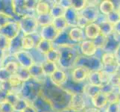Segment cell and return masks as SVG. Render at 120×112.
<instances>
[{
  "instance_id": "cell-1",
  "label": "cell",
  "mask_w": 120,
  "mask_h": 112,
  "mask_svg": "<svg viewBox=\"0 0 120 112\" xmlns=\"http://www.w3.org/2000/svg\"><path fill=\"white\" fill-rule=\"evenodd\" d=\"M75 45H61L56 46L60 51V59L57 63L59 67L67 70H72L76 66L81 54L78 52L79 49H78Z\"/></svg>"
},
{
  "instance_id": "cell-2",
  "label": "cell",
  "mask_w": 120,
  "mask_h": 112,
  "mask_svg": "<svg viewBox=\"0 0 120 112\" xmlns=\"http://www.w3.org/2000/svg\"><path fill=\"white\" fill-rule=\"evenodd\" d=\"M43 85L31 78L28 81L23 83L19 96L32 104L42 93Z\"/></svg>"
},
{
  "instance_id": "cell-3",
  "label": "cell",
  "mask_w": 120,
  "mask_h": 112,
  "mask_svg": "<svg viewBox=\"0 0 120 112\" xmlns=\"http://www.w3.org/2000/svg\"><path fill=\"white\" fill-rule=\"evenodd\" d=\"M19 26L21 33L24 36L33 35L37 33L39 26L34 15H26L19 19Z\"/></svg>"
},
{
  "instance_id": "cell-4",
  "label": "cell",
  "mask_w": 120,
  "mask_h": 112,
  "mask_svg": "<svg viewBox=\"0 0 120 112\" xmlns=\"http://www.w3.org/2000/svg\"><path fill=\"white\" fill-rule=\"evenodd\" d=\"M86 98L82 92L72 93L68 103V108L72 112H83L87 108Z\"/></svg>"
},
{
  "instance_id": "cell-5",
  "label": "cell",
  "mask_w": 120,
  "mask_h": 112,
  "mask_svg": "<svg viewBox=\"0 0 120 112\" xmlns=\"http://www.w3.org/2000/svg\"><path fill=\"white\" fill-rule=\"evenodd\" d=\"M76 66H82L88 68L90 71H101L102 70V64L100 57L93 56L86 57L80 55L78 58Z\"/></svg>"
},
{
  "instance_id": "cell-6",
  "label": "cell",
  "mask_w": 120,
  "mask_h": 112,
  "mask_svg": "<svg viewBox=\"0 0 120 112\" xmlns=\"http://www.w3.org/2000/svg\"><path fill=\"white\" fill-rule=\"evenodd\" d=\"M98 5L99 3H92V2L88 1V5L80 12V14L86 18L90 23H96L101 15Z\"/></svg>"
},
{
  "instance_id": "cell-7",
  "label": "cell",
  "mask_w": 120,
  "mask_h": 112,
  "mask_svg": "<svg viewBox=\"0 0 120 112\" xmlns=\"http://www.w3.org/2000/svg\"><path fill=\"white\" fill-rule=\"evenodd\" d=\"M13 57H14L15 61H17L20 67L26 69H28L31 66L35 63V61L31 52L29 51L24 50V49L14 54Z\"/></svg>"
},
{
  "instance_id": "cell-8",
  "label": "cell",
  "mask_w": 120,
  "mask_h": 112,
  "mask_svg": "<svg viewBox=\"0 0 120 112\" xmlns=\"http://www.w3.org/2000/svg\"><path fill=\"white\" fill-rule=\"evenodd\" d=\"M90 72V70L85 67L75 66L71 70L70 76H71V79L73 82L80 84V83H83L88 79Z\"/></svg>"
},
{
  "instance_id": "cell-9",
  "label": "cell",
  "mask_w": 120,
  "mask_h": 112,
  "mask_svg": "<svg viewBox=\"0 0 120 112\" xmlns=\"http://www.w3.org/2000/svg\"><path fill=\"white\" fill-rule=\"evenodd\" d=\"M21 34L18 21H13L0 28V35L6 37L10 40H14Z\"/></svg>"
},
{
  "instance_id": "cell-10",
  "label": "cell",
  "mask_w": 120,
  "mask_h": 112,
  "mask_svg": "<svg viewBox=\"0 0 120 112\" xmlns=\"http://www.w3.org/2000/svg\"><path fill=\"white\" fill-rule=\"evenodd\" d=\"M80 54L83 56L93 57L96 56L98 49L93 40L86 39L78 46Z\"/></svg>"
},
{
  "instance_id": "cell-11",
  "label": "cell",
  "mask_w": 120,
  "mask_h": 112,
  "mask_svg": "<svg viewBox=\"0 0 120 112\" xmlns=\"http://www.w3.org/2000/svg\"><path fill=\"white\" fill-rule=\"evenodd\" d=\"M41 39L50 41L54 43L59 37L60 33L53 26V25H49L44 27H41L39 32Z\"/></svg>"
},
{
  "instance_id": "cell-12",
  "label": "cell",
  "mask_w": 120,
  "mask_h": 112,
  "mask_svg": "<svg viewBox=\"0 0 120 112\" xmlns=\"http://www.w3.org/2000/svg\"><path fill=\"white\" fill-rule=\"evenodd\" d=\"M49 78L52 85L59 88H63L68 81V75L65 70L58 67Z\"/></svg>"
},
{
  "instance_id": "cell-13",
  "label": "cell",
  "mask_w": 120,
  "mask_h": 112,
  "mask_svg": "<svg viewBox=\"0 0 120 112\" xmlns=\"http://www.w3.org/2000/svg\"><path fill=\"white\" fill-rule=\"evenodd\" d=\"M28 71L30 73L32 79L40 82L41 84H44L46 76H45L43 73L42 64L40 63H34L28 68Z\"/></svg>"
},
{
  "instance_id": "cell-14",
  "label": "cell",
  "mask_w": 120,
  "mask_h": 112,
  "mask_svg": "<svg viewBox=\"0 0 120 112\" xmlns=\"http://www.w3.org/2000/svg\"><path fill=\"white\" fill-rule=\"evenodd\" d=\"M68 35L69 40L72 41L74 44L81 43L84 40L86 39L85 36L84 30L78 27L69 28Z\"/></svg>"
},
{
  "instance_id": "cell-15",
  "label": "cell",
  "mask_w": 120,
  "mask_h": 112,
  "mask_svg": "<svg viewBox=\"0 0 120 112\" xmlns=\"http://www.w3.org/2000/svg\"><path fill=\"white\" fill-rule=\"evenodd\" d=\"M12 4H13L14 12L18 19L26 15H34V14H32L27 10V8L25 6V1L14 0V1H12Z\"/></svg>"
},
{
  "instance_id": "cell-16",
  "label": "cell",
  "mask_w": 120,
  "mask_h": 112,
  "mask_svg": "<svg viewBox=\"0 0 120 112\" xmlns=\"http://www.w3.org/2000/svg\"><path fill=\"white\" fill-rule=\"evenodd\" d=\"M79 16H80L79 12L75 10L72 7L65 11L64 16L65 19L67 20L69 28L77 27L78 19V17H79Z\"/></svg>"
},
{
  "instance_id": "cell-17",
  "label": "cell",
  "mask_w": 120,
  "mask_h": 112,
  "mask_svg": "<svg viewBox=\"0 0 120 112\" xmlns=\"http://www.w3.org/2000/svg\"><path fill=\"white\" fill-rule=\"evenodd\" d=\"M120 44V37L113 33L109 37H107V43L103 52H113L116 50L119 45Z\"/></svg>"
},
{
  "instance_id": "cell-18",
  "label": "cell",
  "mask_w": 120,
  "mask_h": 112,
  "mask_svg": "<svg viewBox=\"0 0 120 112\" xmlns=\"http://www.w3.org/2000/svg\"><path fill=\"white\" fill-rule=\"evenodd\" d=\"M91 102L94 108L98 110H101L105 108L108 105V99L107 96L103 92H99L96 96L91 99Z\"/></svg>"
},
{
  "instance_id": "cell-19",
  "label": "cell",
  "mask_w": 120,
  "mask_h": 112,
  "mask_svg": "<svg viewBox=\"0 0 120 112\" xmlns=\"http://www.w3.org/2000/svg\"><path fill=\"white\" fill-rule=\"evenodd\" d=\"M22 37L23 35L21 33L18 37H16L14 40H11L9 48H8L7 51L8 56H13L14 54L22 50Z\"/></svg>"
},
{
  "instance_id": "cell-20",
  "label": "cell",
  "mask_w": 120,
  "mask_h": 112,
  "mask_svg": "<svg viewBox=\"0 0 120 112\" xmlns=\"http://www.w3.org/2000/svg\"><path fill=\"white\" fill-rule=\"evenodd\" d=\"M84 33L86 39L95 40L101 35L100 27L97 23H91L84 28Z\"/></svg>"
},
{
  "instance_id": "cell-21",
  "label": "cell",
  "mask_w": 120,
  "mask_h": 112,
  "mask_svg": "<svg viewBox=\"0 0 120 112\" xmlns=\"http://www.w3.org/2000/svg\"><path fill=\"white\" fill-rule=\"evenodd\" d=\"M53 48H55V45H54L52 42H50V41L45 40L43 39H40L39 40V42L37 43L35 49L40 55L45 56Z\"/></svg>"
},
{
  "instance_id": "cell-22",
  "label": "cell",
  "mask_w": 120,
  "mask_h": 112,
  "mask_svg": "<svg viewBox=\"0 0 120 112\" xmlns=\"http://www.w3.org/2000/svg\"><path fill=\"white\" fill-rule=\"evenodd\" d=\"M98 9L101 15L107 16L116 9V8L114 2L110 1V0H103L99 3Z\"/></svg>"
},
{
  "instance_id": "cell-23",
  "label": "cell",
  "mask_w": 120,
  "mask_h": 112,
  "mask_svg": "<svg viewBox=\"0 0 120 112\" xmlns=\"http://www.w3.org/2000/svg\"><path fill=\"white\" fill-rule=\"evenodd\" d=\"M101 61L102 64V67H110V66H114V65H119L114 53L113 52H103L101 55L100 57Z\"/></svg>"
},
{
  "instance_id": "cell-24",
  "label": "cell",
  "mask_w": 120,
  "mask_h": 112,
  "mask_svg": "<svg viewBox=\"0 0 120 112\" xmlns=\"http://www.w3.org/2000/svg\"><path fill=\"white\" fill-rule=\"evenodd\" d=\"M99 92H101V87L95 86L89 83L85 84L82 88V93L84 94L86 97H88L90 99L96 96Z\"/></svg>"
},
{
  "instance_id": "cell-25",
  "label": "cell",
  "mask_w": 120,
  "mask_h": 112,
  "mask_svg": "<svg viewBox=\"0 0 120 112\" xmlns=\"http://www.w3.org/2000/svg\"><path fill=\"white\" fill-rule=\"evenodd\" d=\"M41 64H42V67H43V70L45 76L49 78L59 67L58 64L57 63H54V62L49 61L46 60L43 61L42 63H41Z\"/></svg>"
},
{
  "instance_id": "cell-26",
  "label": "cell",
  "mask_w": 120,
  "mask_h": 112,
  "mask_svg": "<svg viewBox=\"0 0 120 112\" xmlns=\"http://www.w3.org/2000/svg\"><path fill=\"white\" fill-rule=\"evenodd\" d=\"M51 6L52 3H50V2L38 1L35 9V14H37V16H40L50 14Z\"/></svg>"
},
{
  "instance_id": "cell-27",
  "label": "cell",
  "mask_w": 120,
  "mask_h": 112,
  "mask_svg": "<svg viewBox=\"0 0 120 112\" xmlns=\"http://www.w3.org/2000/svg\"><path fill=\"white\" fill-rule=\"evenodd\" d=\"M38 42L36 41L34 35H28L22 37V49L26 51H31L36 47Z\"/></svg>"
},
{
  "instance_id": "cell-28",
  "label": "cell",
  "mask_w": 120,
  "mask_h": 112,
  "mask_svg": "<svg viewBox=\"0 0 120 112\" xmlns=\"http://www.w3.org/2000/svg\"><path fill=\"white\" fill-rule=\"evenodd\" d=\"M98 24L99 25V27H100L101 35L105 37H109L114 33L113 25L110 23L108 21H107V19L101 23H98Z\"/></svg>"
},
{
  "instance_id": "cell-29",
  "label": "cell",
  "mask_w": 120,
  "mask_h": 112,
  "mask_svg": "<svg viewBox=\"0 0 120 112\" xmlns=\"http://www.w3.org/2000/svg\"><path fill=\"white\" fill-rule=\"evenodd\" d=\"M0 12H2V13H5L8 15H10L14 18L16 17L14 12V8H13L12 1H0Z\"/></svg>"
},
{
  "instance_id": "cell-30",
  "label": "cell",
  "mask_w": 120,
  "mask_h": 112,
  "mask_svg": "<svg viewBox=\"0 0 120 112\" xmlns=\"http://www.w3.org/2000/svg\"><path fill=\"white\" fill-rule=\"evenodd\" d=\"M53 2L54 3H52L51 10H50V14L53 17V19L64 16L66 10L59 5L58 1Z\"/></svg>"
},
{
  "instance_id": "cell-31",
  "label": "cell",
  "mask_w": 120,
  "mask_h": 112,
  "mask_svg": "<svg viewBox=\"0 0 120 112\" xmlns=\"http://www.w3.org/2000/svg\"><path fill=\"white\" fill-rule=\"evenodd\" d=\"M52 25L60 33L67 31V28H69L68 24L67 23V20L65 19L64 16H61V17L54 19Z\"/></svg>"
},
{
  "instance_id": "cell-32",
  "label": "cell",
  "mask_w": 120,
  "mask_h": 112,
  "mask_svg": "<svg viewBox=\"0 0 120 112\" xmlns=\"http://www.w3.org/2000/svg\"><path fill=\"white\" fill-rule=\"evenodd\" d=\"M87 83L95 86L101 87L102 86V81L101 78L100 71H91L90 76L87 79Z\"/></svg>"
},
{
  "instance_id": "cell-33",
  "label": "cell",
  "mask_w": 120,
  "mask_h": 112,
  "mask_svg": "<svg viewBox=\"0 0 120 112\" xmlns=\"http://www.w3.org/2000/svg\"><path fill=\"white\" fill-rule=\"evenodd\" d=\"M37 16V21H38L39 27H44L46 26L52 25L53 23V17L51 16L50 14L36 16Z\"/></svg>"
},
{
  "instance_id": "cell-34",
  "label": "cell",
  "mask_w": 120,
  "mask_h": 112,
  "mask_svg": "<svg viewBox=\"0 0 120 112\" xmlns=\"http://www.w3.org/2000/svg\"><path fill=\"white\" fill-rule=\"evenodd\" d=\"M60 59V51L59 49L55 47L52 49H51L46 55H45V60L52 61L54 63H58Z\"/></svg>"
},
{
  "instance_id": "cell-35",
  "label": "cell",
  "mask_w": 120,
  "mask_h": 112,
  "mask_svg": "<svg viewBox=\"0 0 120 112\" xmlns=\"http://www.w3.org/2000/svg\"><path fill=\"white\" fill-rule=\"evenodd\" d=\"M30 105H31V104L29 102L19 96V99L16 100V102L14 103V105L13 106H14V108L15 111L22 112L28 106H29Z\"/></svg>"
},
{
  "instance_id": "cell-36",
  "label": "cell",
  "mask_w": 120,
  "mask_h": 112,
  "mask_svg": "<svg viewBox=\"0 0 120 112\" xmlns=\"http://www.w3.org/2000/svg\"><path fill=\"white\" fill-rule=\"evenodd\" d=\"M16 76L22 83L27 82L31 79V76L30 75L29 71H28V69L24 68L22 67H19V70L16 74Z\"/></svg>"
},
{
  "instance_id": "cell-37",
  "label": "cell",
  "mask_w": 120,
  "mask_h": 112,
  "mask_svg": "<svg viewBox=\"0 0 120 112\" xmlns=\"http://www.w3.org/2000/svg\"><path fill=\"white\" fill-rule=\"evenodd\" d=\"M4 67H5L11 75L14 76V75L16 74V73H17V71L20 67V66L16 61H9L5 64Z\"/></svg>"
},
{
  "instance_id": "cell-38",
  "label": "cell",
  "mask_w": 120,
  "mask_h": 112,
  "mask_svg": "<svg viewBox=\"0 0 120 112\" xmlns=\"http://www.w3.org/2000/svg\"><path fill=\"white\" fill-rule=\"evenodd\" d=\"M106 19L107 21H108L112 25H114L116 23H117L118 22L120 21V13L119 11L116 9L113 11H112L111 13H110L108 15L106 16Z\"/></svg>"
},
{
  "instance_id": "cell-39",
  "label": "cell",
  "mask_w": 120,
  "mask_h": 112,
  "mask_svg": "<svg viewBox=\"0 0 120 112\" xmlns=\"http://www.w3.org/2000/svg\"><path fill=\"white\" fill-rule=\"evenodd\" d=\"M13 21H18V20L10 15L0 12V28L5 26L7 24Z\"/></svg>"
},
{
  "instance_id": "cell-40",
  "label": "cell",
  "mask_w": 120,
  "mask_h": 112,
  "mask_svg": "<svg viewBox=\"0 0 120 112\" xmlns=\"http://www.w3.org/2000/svg\"><path fill=\"white\" fill-rule=\"evenodd\" d=\"M87 5L88 1L86 0H72V8L79 13L82 10H84Z\"/></svg>"
},
{
  "instance_id": "cell-41",
  "label": "cell",
  "mask_w": 120,
  "mask_h": 112,
  "mask_svg": "<svg viewBox=\"0 0 120 112\" xmlns=\"http://www.w3.org/2000/svg\"><path fill=\"white\" fill-rule=\"evenodd\" d=\"M93 41L98 50L103 51V49H105L106 43H107V37L102 35H100L99 36H98L96 39L93 40Z\"/></svg>"
},
{
  "instance_id": "cell-42",
  "label": "cell",
  "mask_w": 120,
  "mask_h": 112,
  "mask_svg": "<svg viewBox=\"0 0 120 112\" xmlns=\"http://www.w3.org/2000/svg\"><path fill=\"white\" fill-rule=\"evenodd\" d=\"M12 76L13 75H11L4 67H0V83L10 81Z\"/></svg>"
},
{
  "instance_id": "cell-43",
  "label": "cell",
  "mask_w": 120,
  "mask_h": 112,
  "mask_svg": "<svg viewBox=\"0 0 120 112\" xmlns=\"http://www.w3.org/2000/svg\"><path fill=\"white\" fill-rule=\"evenodd\" d=\"M11 40L8 39L6 37L0 35V49L5 52H7L9 48Z\"/></svg>"
},
{
  "instance_id": "cell-44",
  "label": "cell",
  "mask_w": 120,
  "mask_h": 112,
  "mask_svg": "<svg viewBox=\"0 0 120 112\" xmlns=\"http://www.w3.org/2000/svg\"><path fill=\"white\" fill-rule=\"evenodd\" d=\"M38 1H34V0H26L25 1V6L27 8L28 11L32 14H35V9Z\"/></svg>"
},
{
  "instance_id": "cell-45",
  "label": "cell",
  "mask_w": 120,
  "mask_h": 112,
  "mask_svg": "<svg viewBox=\"0 0 120 112\" xmlns=\"http://www.w3.org/2000/svg\"><path fill=\"white\" fill-rule=\"evenodd\" d=\"M106 112H120V103L119 102L109 103L105 108Z\"/></svg>"
},
{
  "instance_id": "cell-46",
  "label": "cell",
  "mask_w": 120,
  "mask_h": 112,
  "mask_svg": "<svg viewBox=\"0 0 120 112\" xmlns=\"http://www.w3.org/2000/svg\"><path fill=\"white\" fill-rule=\"evenodd\" d=\"M14 106L10 102H5L0 104V112H14Z\"/></svg>"
},
{
  "instance_id": "cell-47",
  "label": "cell",
  "mask_w": 120,
  "mask_h": 112,
  "mask_svg": "<svg viewBox=\"0 0 120 112\" xmlns=\"http://www.w3.org/2000/svg\"><path fill=\"white\" fill-rule=\"evenodd\" d=\"M91 23H90L87 19H86V18H84V16H81L80 14L79 17H78V23H77V27L81 28V29H84V28L88 26V25Z\"/></svg>"
},
{
  "instance_id": "cell-48",
  "label": "cell",
  "mask_w": 120,
  "mask_h": 112,
  "mask_svg": "<svg viewBox=\"0 0 120 112\" xmlns=\"http://www.w3.org/2000/svg\"><path fill=\"white\" fill-rule=\"evenodd\" d=\"M116 89H117V88H114V87L111 84H110V83H107V84L103 85L101 87V91L104 93H105L106 95H108L109 93H112Z\"/></svg>"
},
{
  "instance_id": "cell-49",
  "label": "cell",
  "mask_w": 120,
  "mask_h": 112,
  "mask_svg": "<svg viewBox=\"0 0 120 112\" xmlns=\"http://www.w3.org/2000/svg\"><path fill=\"white\" fill-rule=\"evenodd\" d=\"M110 84L112 85L114 88H117L118 86L120 83V76L117 73H116L113 75H111V77H110Z\"/></svg>"
},
{
  "instance_id": "cell-50",
  "label": "cell",
  "mask_w": 120,
  "mask_h": 112,
  "mask_svg": "<svg viewBox=\"0 0 120 112\" xmlns=\"http://www.w3.org/2000/svg\"><path fill=\"white\" fill-rule=\"evenodd\" d=\"M118 91H119L118 89H116L112 93L107 95V99H108V104L109 103H113L118 102Z\"/></svg>"
},
{
  "instance_id": "cell-51",
  "label": "cell",
  "mask_w": 120,
  "mask_h": 112,
  "mask_svg": "<svg viewBox=\"0 0 120 112\" xmlns=\"http://www.w3.org/2000/svg\"><path fill=\"white\" fill-rule=\"evenodd\" d=\"M8 94H9V92H8L6 90L2 88V87L0 86V104L7 102Z\"/></svg>"
},
{
  "instance_id": "cell-52",
  "label": "cell",
  "mask_w": 120,
  "mask_h": 112,
  "mask_svg": "<svg viewBox=\"0 0 120 112\" xmlns=\"http://www.w3.org/2000/svg\"><path fill=\"white\" fill-rule=\"evenodd\" d=\"M58 3L65 10L72 7V0H60V1H58Z\"/></svg>"
},
{
  "instance_id": "cell-53",
  "label": "cell",
  "mask_w": 120,
  "mask_h": 112,
  "mask_svg": "<svg viewBox=\"0 0 120 112\" xmlns=\"http://www.w3.org/2000/svg\"><path fill=\"white\" fill-rule=\"evenodd\" d=\"M6 52H7L0 49V67H4V65H5L4 63H5V61L6 60V58L8 56V54Z\"/></svg>"
},
{
  "instance_id": "cell-54",
  "label": "cell",
  "mask_w": 120,
  "mask_h": 112,
  "mask_svg": "<svg viewBox=\"0 0 120 112\" xmlns=\"http://www.w3.org/2000/svg\"><path fill=\"white\" fill-rule=\"evenodd\" d=\"M114 55H115L116 59V61H117L118 64L120 66V44L119 45V46L116 49V50L115 51Z\"/></svg>"
},
{
  "instance_id": "cell-55",
  "label": "cell",
  "mask_w": 120,
  "mask_h": 112,
  "mask_svg": "<svg viewBox=\"0 0 120 112\" xmlns=\"http://www.w3.org/2000/svg\"><path fill=\"white\" fill-rule=\"evenodd\" d=\"M113 27H114V33L120 37V21L118 22L117 23H116L113 26Z\"/></svg>"
},
{
  "instance_id": "cell-56",
  "label": "cell",
  "mask_w": 120,
  "mask_h": 112,
  "mask_svg": "<svg viewBox=\"0 0 120 112\" xmlns=\"http://www.w3.org/2000/svg\"><path fill=\"white\" fill-rule=\"evenodd\" d=\"M22 112H38V111L36 109V108L34 105H30L29 106H28Z\"/></svg>"
},
{
  "instance_id": "cell-57",
  "label": "cell",
  "mask_w": 120,
  "mask_h": 112,
  "mask_svg": "<svg viewBox=\"0 0 120 112\" xmlns=\"http://www.w3.org/2000/svg\"><path fill=\"white\" fill-rule=\"evenodd\" d=\"M83 112H99V110L94 107H87Z\"/></svg>"
},
{
  "instance_id": "cell-58",
  "label": "cell",
  "mask_w": 120,
  "mask_h": 112,
  "mask_svg": "<svg viewBox=\"0 0 120 112\" xmlns=\"http://www.w3.org/2000/svg\"><path fill=\"white\" fill-rule=\"evenodd\" d=\"M118 102L120 103V90L118 91Z\"/></svg>"
},
{
  "instance_id": "cell-59",
  "label": "cell",
  "mask_w": 120,
  "mask_h": 112,
  "mask_svg": "<svg viewBox=\"0 0 120 112\" xmlns=\"http://www.w3.org/2000/svg\"><path fill=\"white\" fill-rule=\"evenodd\" d=\"M119 76H120V66H119V68H118V70H117V72H116Z\"/></svg>"
},
{
  "instance_id": "cell-60",
  "label": "cell",
  "mask_w": 120,
  "mask_h": 112,
  "mask_svg": "<svg viewBox=\"0 0 120 112\" xmlns=\"http://www.w3.org/2000/svg\"><path fill=\"white\" fill-rule=\"evenodd\" d=\"M117 89H118V90H120V83H119V86H118Z\"/></svg>"
},
{
  "instance_id": "cell-61",
  "label": "cell",
  "mask_w": 120,
  "mask_h": 112,
  "mask_svg": "<svg viewBox=\"0 0 120 112\" xmlns=\"http://www.w3.org/2000/svg\"><path fill=\"white\" fill-rule=\"evenodd\" d=\"M14 112H18V111H14Z\"/></svg>"
}]
</instances>
